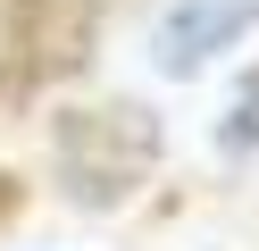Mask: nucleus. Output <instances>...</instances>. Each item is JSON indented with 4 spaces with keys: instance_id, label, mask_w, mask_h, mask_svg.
Listing matches in <instances>:
<instances>
[{
    "instance_id": "1",
    "label": "nucleus",
    "mask_w": 259,
    "mask_h": 251,
    "mask_svg": "<svg viewBox=\"0 0 259 251\" xmlns=\"http://www.w3.org/2000/svg\"><path fill=\"white\" fill-rule=\"evenodd\" d=\"M159 117L134 109V100H109V109H67L51 126V151H59V193L75 209H125L134 184L159 167Z\"/></svg>"
},
{
    "instance_id": "2",
    "label": "nucleus",
    "mask_w": 259,
    "mask_h": 251,
    "mask_svg": "<svg viewBox=\"0 0 259 251\" xmlns=\"http://www.w3.org/2000/svg\"><path fill=\"white\" fill-rule=\"evenodd\" d=\"M242 33H259V0H167V17L151 25V67L184 84Z\"/></svg>"
},
{
    "instance_id": "3",
    "label": "nucleus",
    "mask_w": 259,
    "mask_h": 251,
    "mask_svg": "<svg viewBox=\"0 0 259 251\" xmlns=\"http://www.w3.org/2000/svg\"><path fill=\"white\" fill-rule=\"evenodd\" d=\"M218 142L226 151H259V76H242V92H234V109H226Z\"/></svg>"
}]
</instances>
